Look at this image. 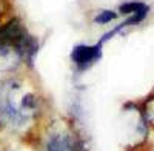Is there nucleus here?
<instances>
[{"label":"nucleus","instance_id":"nucleus-1","mask_svg":"<svg viewBox=\"0 0 154 151\" xmlns=\"http://www.w3.org/2000/svg\"><path fill=\"white\" fill-rule=\"evenodd\" d=\"M102 46L99 42L96 45H75L71 51V60L79 71H86L102 57Z\"/></svg>","mask_w":154,"mask_h":151},{"label":"nucleus","instance_id":"nucleus-2","mask_svg":"<svg viewBox=\"0 0 154 151\" xmlns=\"http://www.w3.org/2000/svg\"><path fill=\"white\" fill-rule=\"evenodd\" d=\"M28 35L29 34L25 28V25L17 17L9 19L3 25H0V45L12 46L14 49H17Z\"/></svg>","mask_w":154,"mask_h":151},{"label":"nucleus","instance_id":"nucleus-3","mask_svg":"<svg viewBox=\"0 0 154 151\" xmlns=\"http://www.w3.org/2000/svg\"><path fill=\"white\" fill-rule=\"evenodd\" d=\"M80 145L71 133H56L48 139L46 151H79Z\"/></svg>","mask_w":154,"mask_h":151},{"label":"nucleus","instance_id":"nucleus-4","mask_svg":"<svg viewBox=\"0 0 154 151\" xmlns=\"http://www.w3.org/2000/svg\"><path fill=\"white\" fill-rule=\"evenodd\" d=\"M146 6V3H142V2H126V3H122L119 11L122 12V14H134V12L143 9Z\"/></svg>","mask_w":154,"mask_h":151},{"label":"nucleus","instance_id":"nucleus-5","mask_svg":"<svg viewBox=\"0 0 154 151\" xmlns=\"http://www.w3.org/2000/svg\"><path fill=\"white\" fill-rule=\"evenodd\" d=\"M114 19H117V14H116L114 11L105 9V11H100L99 14L94 17V22H96V23H99V25H105V23L112 22Z\"/></svg>","mask_w":154,"mask_h":151},{"label":"nucleus","instance_id":"nucleus-6","mask_svg":"<svg viewBox=\"0 0 154 151\" xmlns=\"http://www.w3.org/2000/svg\"><path fill=\"white\" fill-rule=\"evenodd\" d=\"M0 16H2V6H0Z\"/></svg>","mask_w":154,"mask_h":151}]
</instances>
